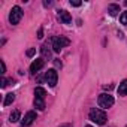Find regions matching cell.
I'll list each match as a JSON object with an SVG mask.
<instances>
[{
    "instance_id": "cell-15",
    "label": "cell",
    "mask_w": 127,
    "mask_h": 127,
    "mask_svg": "<svg viewBox=\"0 0 127 127\" xmlns=\"http://www.w3.org/2000/svg\"><path fill=\"white\" fill-rule=\"evenodd\" d=\"M120 21H121V24H124V26H127V11L121 14V17H120Z\"/></svg>"
},
{
    "instance_id": "cell-14",
    "label": "cell",
    "mask_w": 127,
    "mask_h": 127,
    "mask_svg": "<svg viewBox=\"0 0 127 127\" xmlns=\"http://www.w3.org/2000/svg\"><path fill=\"white\" fill-rule=\"evenodd\" d=\"M40 52H42V55H43L45 58H49V55H51V51H49V48H48L46 45H43V46L40 48Z\"/></svg>"
},
{
    "instance_id": "cell-20",
    "label": "cell",
    "mask_w": 127,
    "mask_h": 127,
    "mask_svg": "<svg viewBox=\"0 0 127 127\" xmlns=\"http://www.w3.org/2000/svg\"><path fill=\"white\" fill-rule=\"evenodd\" d=\"M37 37H39V39L43 37V30H42V29H39V32H37Z\"/></svg>"
},
{
    "instance_id": "cell-10",
    "label": "cell",
    "mask_w": 127,
    "mask_h": 127,
    "mask_svg": "<svg viewBox=\"0 0 127 127\" xmlns=\"http://www.w3.org/2000/svg\"><path fill=\"white\" fill-rule=\"evenodd\" d=\"M117 93H118V96H127V79H124V81L118 85Z\"/></svg>"
},
{
    "instance_id": "cell-1",
    "label": "cell",
    "mask_w": 127,
    "mask_h": 127,
    "mask_svg": "<svg viewBox=\"0 0 127 127\" xmlns=\"http://www.w3.org/2000/svg\"><path fill=\"white\" fill-rule=\"evenodd\" d=\"M88 118H90L93 123L99 124V126H103V124L106 123V120H108L106 112L102 111V109H99V108H93V109L90 111V114H88Z\"/></svg>"
},
{
    "instance_id": "cell-5",
    "label": "cell",
    "mask_w": 127,
    "mask_h": 127,
    "mask_svg": "<svg viewBox=\"0 0 127 127\" xmlns=\"http://www.w3.org/2000/svg\"><path fill=\"white\" fill-rule=\"evenodd\" d=\"M97 103H99V106H100V108H103V109H108V108H111V106L114 105V97H112L111 94H106V93H103V94H100V96H99V99H97Z\"/></svg>"
},
{
    "instance_id": "cell-9",
    "label": "cell",
    "mask_w": 127,
    "mask_h": 127,
    "mask_svg": "<svg viewBox=\"0 0 127 127\" xmlns=\"http://www.w3.org/2000/svg\"><path fill=\"white\" fill-rule=\"evenodd\" d=\"M58 18L64 23V24H70V23H72V17H70V14L66 12V11H58Z\"/></svg>"
},
{
    "instance_id": "cell-12",
    "label": "cell",
    "mask_w": 127,
    "mask_h": 127,
    "mask_svg": "<svg viewBox=\"0 0 127 127\" xmlns=\"http://www.w3.org/2000/svg\"><path fill=\"white\" fill-rule=\"evenodd\" d=\"M20 117H21V112H20L18 109H15V111L11 114V117H9V121H11V123H17V121L20 120Z\"/></svg>"
},
{
    "instance_id": "cell-16",
    "label": "cell",
    "mask_w": 127,
    "mask_h": 127,
    "mask_svg": "<svg viewBox=\"0 0 127 127\" xmlns=\"http://www.w3.org/2000/svg\"><path fill=\"white\" fill-rule=\"evenodd\" d=\"M9 82H14V81H12V79H6V78H3V79H2V88L8 87V85H9Z\"/></svg>"
},
{
    "instance_id": "cell-24",
    "label": "cell",
    "mask_w": 127,
    "mask_h": 127,
    "mask_svg": "<svg viewBox=\"0 0 127 127\" xmlns=\"http://www.w3.org/2000/svg\"><path fill=\"white\" fill-rule=\"evenodd\" d=\"M85 127H93V126H85Z\"/></svg>"
},
{
    "instance_id": "cell-3",
    "label": "cell",
    "mask_w": 127,
    "mask_h": 127,
    "mask_svg": "<svg viewBox=\"0 0 127 127\" xmlns=\"http://www.w3.org/2000/svg\"><path fill=\"white\" fill-rule=\"evenodd\" d=\"M70 43V40L67 39V37H64V36H58V37H54L52 39V49H54V52H60L64 46H67Z\"/></svg>"
},
{
    "instance_id": "cell-22",
    "label": "cell",
    "mask_w": 127,
    "mask_h": 127,
    "mask_svg": "<svg viewBox=\"0 0 127 127\" xmlns=\"http://www.w3.org/2000/svg\"><path fill=\"white\" fill-rule=\"evenodd\" d=\"M51 5H52L51 2H43V6H46V8H48V6H51Z\"/></svg>"
},
{
    "instance_id": "cell-17",
    "label": "cell",
    "mask_w": 127,
    "mask_h": 127,
    "mask_svg": "<svg viewBox=\"0 0 127 127\" xmlns=\"http://www.w3.org/2000/svg\"><path fill=\"white\" fill-rule=\"evenodd\" d=\"M34 54H36V48H30V49L27 51V55H29V57H33Z\"/></svg>"
},
{
    "instance_id": "cell-8",
    "label": "cell",
    "mask_w": 127,
    "mask_h": 127,
    "mask_svg": "<svg viewBox=\"0 0 127 127\" xmlns=\"http://www.w3.org/2000/svg\"><path fill=\"white\" fill-rule=\"evenodd\" d=\"M34 120H36V112H34V111H29V112L24 115V118H23V127H24V126H30Z\"/></svg>"
},
{
    "instance_id": "cell-23",
    "label": "cell",
    "mask_w": 127,
    "mask_h": 127,
    "mask_svg": "<svg viewBox=\"0 0 127 127\" xmlns=\"http://www.w3.org/2000/svg\"><path fill=\"white\" fill-rule=\"evenodd\" d=\"M63 127H70V126H69V124H64V126H63Z\"/></svg>"
},
{
    "instance_id": "cell-2",
    "label": "cell",
    "mask_w": 127,
    "mask_h": 127,
    "mask_svg": "<svg viewBox=\"0 0 127 127\" xmlns=\"http://www.w3.org/2000/svg\"><path fill=\"white\" fill-rule=\"evenodd\" d=\"M45 96H46L45 88L37 87V88L34 90V106H36L39 111H43V109H45Z\"/></svg>"
},
{
    "instance_id": "cell-7",
    "label": "cell",
    "mask_w": 127,
    "mask_h": 127,
    "mask_svg": "<svg viewBox=\"0 0 127 127\" xmlns=\"http://www.w3.org/2000/svg\"><path fill=\"white\" fill-rule=\"evenodd\" d=\"M43 64H45V61L42 60V58H36L32 64H30V72L32 73H36V72H39L42 67H43Z\"/></svg>"
},
{
    "instance_id": "cell-4",
    "label": "cell",
    "mask_w": 127,
    "mask_h": 127,
    "mask_svg": "<svg viewBox=\"0 0 127 127\" xmlns=\"http://www.w3.org/2000/svg\"><path fill=\"white\" fill-rule=\"evenodd\" d=\"M21 18H23V9L20 6H14L11 9V14H9V23L12 26H17L21 21Z\"/></svg>"
},
{
    "instance_id": "cell-18",
    "label": "cell",
    "mask_w": 127,
    "mask_h": 127,
    "mask_svg": "<svg viewBox=\"0 0 127 127\" xmlns=\"http://www.w3.org/2000/svg\"><path fill=\"white\" fill-rule=\"evenodd\" d=\"M0 64H2V73H5V72H6V66H5V61L2 60V61H0Z\"/></svg>"
},
{
    "instance_id": "cell-19",
    "label": "cell",
    "mask_w": 127,
    "mask_h": 127,
    "mask_svg": "<svg viewBox=\"0 0 127 127\" xmlns=\"http://www.w3.org/2000/svg\"><path fill=\"white\" fill-rule=\"evenodd\" d=\"M70 5H72V6H76V8H78V6H81L82 3H81V2H72V0H70Z\"/></svg>"
},
{
    "instance_id": "cell-11",
    "label": "cell",
    "mask_w": 127,
    "mask_h": 127,
    "mask_svg": "<svg viewBox=\"0 0 127 127\" xmlns=\"http://www.w3.org/2000/svg\"><path fill=\"white\" fill-rule=\"evenodd\" d=\"M108 12H109V15L115 17V15L120 12V5H117V3H111V5L108 6Z\"/></svg>"
},
{
    "instance_id": "cell-21",
    "label": "cell",
    "mask_w": 127,
    "mask_h": 127,
    "mask_svg": "<svg viewBox=\"0 0 127 127\" xmlns=\"http://www.w3.org/2000/svg\"><path fill=\"white\" fill-rule=\"evenodd\" d=\"M54 64H55V67H61V63L58 60H54Z\"/></svg>"
},
{
    "instance_id": "cell-25",
    "label": "cell",
    "mask_w": 127,
    "mask_h": 127,
    "mask_svg": "<svg viewBox=\"0 0 127 127\" xmlns=\"http://www.w3.org/2000/svg\"><path fill=\"white\" fill-rule=\"evenodd\" d=\"M126 5H127V0H126Z\"/></svg>"
},
{
    "instance_id": "cell-13",
    "label": "cell",
    "mask_w": 127,
    "mask_h": 127,
    "mask_svg": "<svg viewBox=\"0 0 127 127\" xmlns=\"http://www.w3.org/2000/svg\"><path fill=\"white\" fill-rule=\"evenodd\" d=\"M14 100H15V94H14V93H9V94H6V99H5L3 105H5V106H9Z\"/></svg>"
},
{
    "instance_id": "cell-6",
    "label": "cell",
    "mask_w": 127,
    "mask_h": 127,
    "mask_svg": "<svg viewBox=\"0 0 127 127\" xmlns=\"http://www.w3.org/2000/svg\"><path fill=\"white\" fill-rule=\"evenodd\" d=\"M45 81L48 82L49 87H55L57 81H58V75L55 72V69H49L46 73H45Z\"/></svg>"
}]
</instances>
